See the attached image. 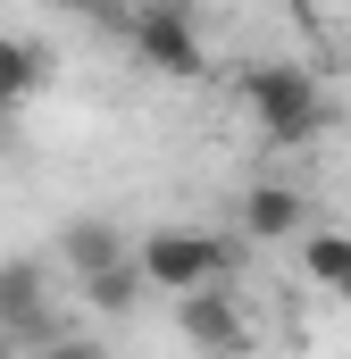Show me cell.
Here are the masks:
<instances>
[{
  "label": "cell",
  "mask_w": 351,
  "mask_h": 359,
  "mask_svg": "<svg viewBox=\"0 0 351 359\" xmlns=\"http://www.w3.org/2000/svg\"><path fill=\"white\" fill-rule=\"evenodd\" d=\"M0 326L17 334V351H42V343L67 334V318H59V301H51V276H42L34 251L0 259Z\"/></svg>",
  "instance_id": "cell-3"
},
{
  "label": "cell",
  "mask_w": 351,
  "mask_h": 359,
  "mask_svg": "<svg viewBox=\"0 0 351 359\" xmlns=\"http://www.w3.org/2000/svg\"><path fill=\"white\" fill-rule=\"evenodd\" d=\"M134 243L117 234V226H100V217H67V234H59V259H67V276H92L109 268V259H126Z\"/></svg>",
  "instance_id": "cell-10"
},
{
  "label": "cell",
  "mask_w": 351,
  "mask_h": 359,
  "mask_svg": "<svg viewBox=\"0 0 351 359\" xmlns=\"http://www.w3.org/2000/svg\"><path fill=\"white\" fill-rule=\"evenodd\" d=\"M234 100L251 109V126H260L276 151H301V142L326 134V84L310 67H293V59H251L234 76Z\"/></svg>",
  "instance_id": "cell-1"
},
{
  "label": "cell",
  "mask_w": 351,
  "mask_h": 359,
  "mask_svg": "<svg viewBox=\"0 0 351 359\" xmlns=\"http://www.w3.org/2000/svg\"><path fill=\"white\" fill-rule=\"evenodd\" d=\"M25 359H109L92 334H59V343H42V351H25Z\"/></svg>",
  "instance_id": "cell-11"
},
{
  "label": "cell",
  "mask_w": 351,
  "mask_h": 359,
  "mask_svg": "<svg viewBox=\"0 0 351 359\" xmlns=\"http://www.w3.org/2000/svg\"><path fill=\"white\" fill-rule=\"evenodd\" d=\"M8 126H17V117H8V109H0V159H8Z\"/></svg>",
  "instance_id": "cell-14"
},
{
  "label": "cell",
  "mask_w": 351,
  "mask_h": 359,
  "mask_svg": "<svg viewBox=\"0 0 351 359\" xmlns=\"http://www.w3.org/2000/svg\"><path fill=\"white\" fill-rule=\"evenodd\" d=\"M126 42H134V59L151 67V76H176V84H192V76H209V50H201V34H192V17L168 8V0H151V8H134L126 17Z\"/></svg>",
  "instance_id": "cell-5"
},
{
  "label": "cell",
  "mask_w": 351,
  "mask_h": 359,
  "mask_svg": "<svg viewBox=\"0 0 351 359\" xmlns=\"http://www.w3.org/2000/svg\"><path fill=\"white\" fill-rule=\"evenodd\" d=\"M176 334H184L201 359H251V351H260V326L243 318V301H234L226 284H209V292H176Z\"/></svg>",
  "instance_id": "cell-4"
},
{
  "label": "cell",
  "mask_w": 351,
  "mask_h": 359,
  "mask_svg": "<svg viewBox=\"0 0 351 359\" xmlns=\"http://www.w3.org/2000/svg\"><path fill=\"white\" fill-rule=\"evenodd\" d=\"M59 76V59H51V42H25V34H0V109L17 117V109H34L42 92Z\"/></svg>",
  "instance_id": "cell-7"
},
{
  "label": "cell",
  "mask_w": 351,
  "mask_h": 359,
  "mask_svg": "<svg viewBox=\"0 0 351 359\" xmlns=\"http://www.w3.org/2000/svg\"><path fill=\"white\" fill-rule=\"evenodd\" d=\"M67 8H84V17H117V25H126V8H117V0H67Z\"/></svg>",
  "instance_id": "cell-12"
},
{
  "label": "cell",
  "mask_w": 351,
  "mask_h": 359,
  "mask_svg": "<svg viewBox=\"0 0 351 359\" xmlns=\"http://www.w3.org/2000/svg\"><path fill=\"white\" fill-rule=\"evenodd\" d=\"M76 292H84V301H92V309H100V318H134L151 284H143V268H134V251H126V259H109V268L76 276Z\"/></svg>",
  "instance_id": "cell-9"
},
{
  "label": "cell",
  "mask_w": 351,
  "mask_h": 359,
  "mask_svg": "<svg viewBox=\"0 0 351 359\" xmlns=\"http://www.w3.org/2000/svg\"><path fill=\"white\" fill-rule=\"evenodd\" d=\"M0 359H25V351H17V334H8V326H0Z\"/></svg>",
  "instance_id": "cell-13"
},
{
  "label": "cell",
  "mask_w": 351,
  "mask_h": 359,
  "mask_svg": "<svg viewBox=\"0 0 351 359\" xmlns=\"http://www.w3.org/2000/svg\"><path fill=\"white\" fill-rule=\"evenodd\" d=\"M134 268L151 292H209V284H226L234 276V243H218V234H192V226H151L143 243H134Z\"/></svg>",
  "instance_id": "cell-2"
},
{
  "label": "cell",
  "mask_w": 351,
  "mask_h": 359,
  "mask_svg": "<svg viewBox=\"0 0 351 359\" xmlns=\"http://www.w3.org/2000/svg\"><path fill=\"white\" fill-rule=\"evenodd\" d=\"M301 276L351 309V234L343 226H310V234H301Z\"/></svg>",
  "instance_id": "cell-8"
},
{
  "label": "cell",
  "mask_w": 351,
  "mask_h": 359,
  "mask_svg": "<svg viewBox=\"0 0 351 359\" xmlns=\"http://www.w3.org/2000/svg\"><path fill=\"white\" fill-rule=\"evenodd\" d=\"M234 226H243V243H301L318 217H310V192L301 184H251L243 209H234Z\"/></svg>",
  "instance_id": "cell-6"
}]
</instances>
